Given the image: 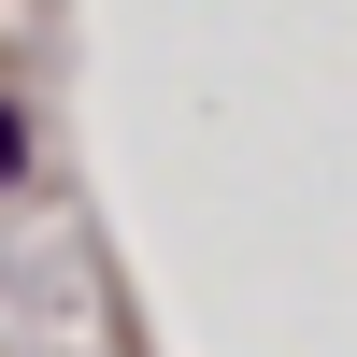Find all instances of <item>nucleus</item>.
<instances>
[{
    "label": "nucleus",
    "mask_w": 357,
    "mask_h": 357,
    "mask_svg": "<svg viewBox=\"0 0 357 357\" xmlns=\"http://www.w3.org/2000/svg\"><path fill=\"white\" fill-rule=\"evenodd\" d=\"M0 186H15V114H0Z\"/></svg>",
    "instance_id": "f257e3e1"
}]
</instances>
